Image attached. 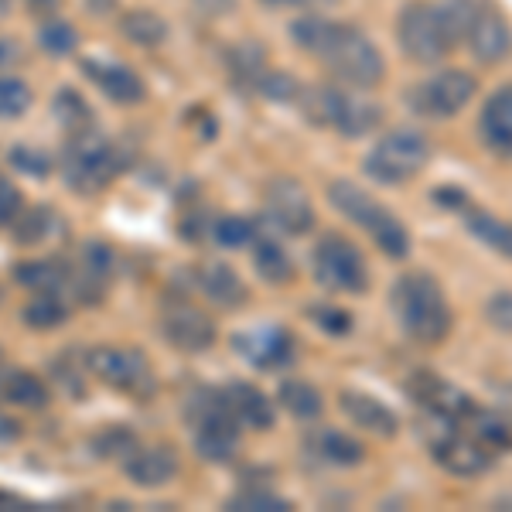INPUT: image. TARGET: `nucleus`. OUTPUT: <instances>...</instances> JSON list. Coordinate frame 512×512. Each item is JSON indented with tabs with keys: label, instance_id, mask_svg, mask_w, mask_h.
<instances>
[{
	"label": "nucleus",
	"instance_id": "5701e85b",
	"mask_svg": "<svg viewBox=\"0 0 512 512\" xmlns=\"http://www.w3.org/2000/svg\"><path fill=\"white\" fill-rule=\"evenodd\" d=\"M198 287H202L205 297H209L212 304H219V308H243L246 297H250L243 277H239L229 263H205V267L198 270Z\"/></svg>",
	"mask_w": 512,
	"mask_h": 512
},
{
	"label": "nucleus",
	"instance_id": "2eb2a0df",
	"mask_svg": "<svg viewBox=\"0 0 512 512\" xmlns=\"http://www.w3.org/2000/svg\"><path fill=\"white\" fill-rule=\"evenodd\" d=\"M431 454L444 472H451L458 478H472V475L489 472L492 461H495V451L485 448V444L478 441L475 434H468L461 424H448V434H441L431 444Z\"/></svg>",
	"mask_w": 512,
	"mask_h": 512
},
{
	"label": "nucleus",
	"instance_id": "1a4fd4ad",
	"mask_svg": "<svg viewBox=\"0 0 512 512\" xmlns=\"http://www.w3.org/2000/svg\"><path fill=\"white\" fill-rule=\"evenodd\" d=\"M188 417L195 424V448L205 461H229L239 444V420L226 403V393L202 390L188 403Z\"/></svg>",
	"mask_w": 512,
	"mask_h": 512
},
{
	"label": "nucleus",
	"instance_id": "7c9ffc66",
	"mask_svg": "<svg viewBox=\"0 0 512 512\" xmlns=\"http://www.w3.org/2000/svg\"><path fill=\"white\" fill-rule=\"evenodd\" d=\"M253 263H256V274H260L267 284H287L294 277V260L287 256V250L274 239H260L256 243V253H253Z\"/></svg>",
	"mask_w": 512,
	"mask_h": 512
},
{
	"label": "nucleus",
	"instance_id": "6ab92c4d",
	"mask_svg": "<svg viewBox=\"0 0 512 512\" xmlns=\"http://www.w3.org/2000/svg\"><path fill=\"white\" fill-rule=\"evenodd\" d=\"M338 407L342 414L352 420L355 427L376 434V437H396L400 431V417L393 414L386 403H379L376 396L362 393V390H342L338 393Z\"/></svg>",
	"mask_w": 512,
	"mask_h": 512
},
{
	"label": "nucleus",
	"instance_id": "a18cd8bd",
	"mask_svg": "<svg viewBox=\"0 0 512 512\" xmlns=\"http://www.w3.org/2000/svg\"><path fill=\"white\" fill-rule=\"evenodd\" d=\"M21 62V45L14 38H0V72H7L11 65Z\"/></svg>",
	"mask_w": 512,
	"mask_h": 512
},
{
	"label": "nucleus",
	"instance_id": "c85d7f7f",
	"mask_svg": "<svg viewBox=\"0 0 512 512\" xmlns=\"http://www.w3.org/2000/svg\"><path fill=\"white\" fill-rule=\"evenodd\" d=\"M277 400H280V407L297 420H315L321 410H325L321 393L311 383H304V379H287V383L280 386Z\"/></svg>",
	"mask_w": 512,
	"mask_h": 512
},
{
	"label": "nucleus",
	"instance_id": "49530a36",
	"mask_svg": "<svg viewBox=\"0 0 512 512\" xmlns=\"http://www.w3.org/2000/svg\"><path fill=\"white\" fill-rule=\"evenodd\" d=\"M198 7H202L205 14H226L236 7V0H195Z\"/></svg>",
	"mask_w": 512,
	"mask_h": 512
},
{
	"label": "nucleus",
	"instance_id": "9d476101",
	"mask_svg": "<svg viewBox=\"0 0 512 512\" xmlns=\"http://www.w3.org/2000/svg\"><path fill=\"white\" fill-rule=\"evenodd\" d=\"M461 41L478 65H499L512 55V24L492 0H461Z\"/></svg>",
	"mask_w": 512,
	"mask_h": 512
},
{
	"label": "nucleus",
	"instance_id": "39448f33",
	"mask_svg": "<svg viewBox=\"0 0 512 512\" xmlns=\"http://www.w3.org/2000/svg\"><path fill=\"white\" fill-rule=\"evenodd\" d=\"M297 110L321 130H335L342 137H366L369 130L379 127L383 110L369 99H359L338 86H301L297 89Z\"/></svg>",
	"mask_w": 512,
	"mask_h": 512
},
{
	"label": "nucleus",
	"instance_id": "ea45409f",
	"mask_svg": "<svg viewBox=\"0 0 512 512\" xmlns=\"http://www.w3.org/2000/svg\"><path fill=\"white\" fill-rule=\"evenodd\" d=\"M216 239L222 246H246L253 239V226L246 219H239V216H226V219H219L216 222Z\"/></svg>",
	"mask_w": 512,
	"mask_h": 512
},
{
	"label": "nucleus",
	"instance_id": "3c124183",
	"mask_svg": "<svg viewBox=\"0 0 512 512\" xmlns=\"http://www.w3.org/2000/svg\"><path fill=\"white\" fill-rule=\"evenodd\" d=\"M0 366H4V355H0Z\"/></svg>",
	"mask_w": 512,
	"mask_h": 512
},
{
	"label": "nucleus",
	"instance_id": "ddd939ff",
	"mask_svg": "<svg viewBox=\"0 0 512 512\" xmlns=\"http://www.w3.org/2000/svg\"><path fill=\"white\" fill-rule=\"evenodd\" d=\"M407 393L414 396L417 407H424L427 414L437 417L441 424H465L478 407L465 390H458V386L431 373V369H417V373L407 379Z\"/></svg>",
	"mask_w": 512,
	"mask_h": 512
},
{
	"label": "nucleus",
	"instance_id": "9b49d317",
	"mask_svg": "<svg viewBox=\"0 0 512 512\" xmlns=\"http://www.w3.org/2000/svg\"><path fill=\"white\" fill-rule=\"evenodd\" d=\"M120 168H123L120 151L110 140H103L96 134H79V140H72L62 158L65 181H69L76 192H86V195L110 185V181L120 175Z\"/></svg>",
	"mask_w": 512,
	"mask_h": 512
},
{
	"label": "nucleus",
	"instance_id": "393cba45",
	"mask_svg": "<svg viewBox=\"0 0 512 512\" xmlns=\"http://www.w3.org/2000/svg\"><path fill=\"white\" fill-rule=\"evenodd\" d=\"M461 219H465V226L472 229V236L478 239V243H485L489 250L502 253V256H512V222L492 216V212L478 209V205H472V202H465Z\"/></svg>",
	"mask_w": 512,
	"mask_h": 512
},
{
	"label": "nucleus",
	"instance_id": "79ce46f5",
	"mask_svg": "<svg viewBox=\"0 0 512 512\" xmlns=\"http://www.w3.org/2000/svg\"><path fill=\"white\" fill-rule=\"evenodd\" d=\"M21 209H24V198L18 192V185L7 175H0V226H11L21 216Z\"/></svg>",
	"mask_w": 512,
	"mask_h": 512
},
{
	"label": "nucleus",
	"instance_id": "b1692460",
	"mask_svg": "<svg viewBox=\"0 0 512 512\" xmlns=\"http://www.w3.org/2000/svg\"><path fill=\"white\" fill-rule=\"evenodd\" d=\"M0 400L14 403V407L41 410V407H48L52 393H48V386L41 383L35 373H28V369L0 366Z\"/></svg>",
	"mask_w": 512,
	"mask_h": 512
},
{
	"label": "nucleus",
	"instance_id": "09e8293b",
	"mask_svg": "<svg viewBox=\"0 0 512 512\" xmlns=\"http://www.w3.org/2000/svg\"><path fill=\"white\" fill-rule=\"evenodd\" d=\"M267 7H311V4H325V0H263Z\"/></svg>",
	"mask_w": 512,
	"mask_h": 512
},
{
	"label": "nucleus",
	"instance_id": "c03bdc74",
	"mask_svg": "<svg viewBox=\"0 0 512 512\" xmlns=\"http://www.w3.org/2000/svg\"><path fill=\"white\" fill-rule=\"evenodd\" d=\"M38 151H24V147H14L11 151V161L18 164L21 171H31V175H45L48 171V161L45 158H35Z\"/></svg>",
	"mask_w": 512,
	"mask_h": 512
},
{
	"label": "nucleus",
	"instance_id": "f8f14e48",
	"mask_svg": "<svg viewBox=\"0 0 512 512\" xmlns=\"http://www.w3.org/2000/svg\"><path fill=\"white\" fill-rule=\"evenodd\" d=\"M86 366L99 383L113 386V390L147 396L154 390V369L144 352L120 349V345H96L86 352Z\"/></svg>",
	"mask_w": 512,
	"mask_h": 512
},
{
	"label": "nucleus",
	"instance_id": "2f4dec72",
	"mask_svg": "<svg viewBox=\"0 0 512 512\" xmlns=\"http://www.w3.org/2000/svg\"><path fill=\"white\" fill-rule=\"evenodd\" d=\"M229 69H233L236 79H243L246 86L256 89L260 79L267 76V59H263V52L253 45V41H246V45H239L229 52Z\"/></svg>",
	"mask_w": 512,
	"mask_h": 512
},
{
	"label": "nucleus",
	"instance_id": "c9c22d12",
	"mask_svg": "<svg viewBox=\"0 0 512 512\" xmlns=\"http://www.w3.org/2000/svg\"><path fill=\"white\" fill-rule=\"evenodd\" d=\"M308 315L321 332H328V335H345L352 328V315L342 308H335V304H315Z\"/></svg>",
	"mask_w": 512,
	"mask_h": 512
},
{
	"label": "nucleus",
	"instance_id": "f704fd0d",
	"mask_svg": "<svg viewBox=\"0 0 512 512\" xmlns=\"http://www.w3.org/2000/svg\"><path fill=\"white\" fill-rule=\"evenodd\" d=\"M38 45L45 48L48 55H69V52H76L79 35H76V28H72V24L48 21L45 28L38 31Z\"/></svg>",
	"mask_w": 512,
	"mask_h": 512
},
{
	"label": "nucleus",
	"instance_id": "dca6fc26",
	"mask_svg": "<svg viewBox=\"0 0 512 512\" xmlns=\"http://www.w3.org/2000/svg\"><path fill=\"white\" fill-rule=\"evenodd\" d=\"M161 332L181 352H205L216 342V321L205 315L202 308H195V304L175 301L164 308Z\"/></svg>",
	"mask_w": 512,
	"mask_h": 512
},
{
	"label": "nucleus",
	"instance_id": "7ed1b4c3",
	"mask_svg": "<svg viewBox=\"0 0 512 512\" xmlns=\"http://www.w3.org/2000/svg\"><path fill=\"white\" fill-rule=\"evenodd\" d=\"M396 41L410 62H444L461 41V0H410L396 18Z\"/></svg>",
	"mask_w": 512,
	"mask_h": 512
},
{
	"label": "nucleus",
	"instance_id": "412c9836",
	"mask_svg": "<svg viewBox=\"0 0 512 512\" xmlns=\"http://www.w3.org/2000/svg\"><path fill=\"white\" fill-rule=\"evenodd\" d=\"M226 403L229 410H233V417L239 420V427H253V431H267V427H274V400H270L263 390H256L253 383H233L226 386Z\"/></svg>",
	"mask_w": 512,
	"mask_h": 512
},
{
	"label": "nucleus",
	"instance_id": "4c0bfd02",
	"mask_svg": "<svg viewBox=\"0 0 512 512\" xmlns=\"http://www.w3.org/2000/svg\"><path fill=\"white\" fill-rule=\"evenodd\" d=\"M55 113L65 120V127H72V130H86L82 123L89 120V106L82 103V99L72 93V89H62L59 99H55Z\"/></svg>",
	"mask_w": 512,
	"mask_h": 512
},
{
	"label": "nucleus",
	"instance_id": "de8ad7c7",
	"mask_svg": "<svg viewBox=\"0 0 512 512\" xmlns=\"http://www.w3.org/2000/svg\"><path fill=\"white\" fill-rule=\"evenodd\" d=\"M18 434H21L18 420L7 417V414H0V441H14V437H18Z\"/></svg>",
	"mask_w": 512,
	"mask_h": 512
},
{
	"label": "nucleus",
	"instance_id": "cd10ccee",
	"mask_svg": "<svg viewBox=\"0 0 512 512\" xmlns=\"http://www.w3.org/2000/svg\"><path fill=\"white\" fill-rule=\"evenodd\" d=\"M311 451L321 454L325 461H332V465H359L362 458H366V448H362V441H355V437L335 431V427H325V431H318L311 437Z\"/></svg>",
	"mask_w": 512,
	"mask_h": 512
},
{
	"label": "nucleus",
	"instance_id": "72a5a7b5",
	"mask_svg": "<svg viewBox=\"0 0 512 512\" xmlns=\"http://www.w3.org/2000/svg\"><path fill=\"white\" fill-rule=\"evenodd\" d=\"M31 106V89L14 76H0V120L21 117Z\"/></svg>",
	"mask_w": 512,
	"mask_h": 512
},
{
	"label": "nucleus",
	"instance_id": "bb28decb",
	"mask_svg": "<svg viewBox=\"0 0 512 512\" xmlns=\"http://www.w3.org/2000/svg\"><path fill=\"white\" fill-rule=\"evenodd\" d=\"M14 277H18L21 287H28V291H35V294H55V297H59L65 287H69V270H65L62 263H52V260L18 263Z\"/></svg>",
	"mask_w": 512,
	"mask_h": 512
},
{
	"label": "nucleus",
	"instance_id": "473e14b6",
	"mask_svg": "<svg viewBox=\"0 0 512 512\" xmlns=\"http://www.w3.org/2000/svg\"><path fill=\"white\" fill-rule=\"evenodd\" d=\"M24 325L28 328H38V332H48V328H59L65 321V308L55 294H38L28 308L21 311Z\"/></svg>",
	"mask_w": 512,
	"mask_h": 512
},
{
	"label": "nucleus",
	"instance_id": "0eeeda50",
	"mask_svg": "<svg viewBox=\"0 0 512 512\" xmlns=\"http://www.w3.org/2000/svg\"><path fill=\"white\" fill-rule=\"evenodd\" d=\"M478 96V76L468 69H437L407 89V106L424 120H451Z\"/></svg>",
	"mask_w": 512,
	"mask_h": 512
},
{
	"label": "nucleus",
	"instance_id": "37998d69",
	"mask_svg": "<svg viewBox=\"0 0 512 512\" xmlns=\"http://www.w3.org/2000/svg\"><path fill=\"white\" fill-rule=\"evenodd\" d=\"M24 216V209H21ZM48 226H52V216H48L45 209H28V216L18 226V243H38L41 236L48 233Z\"/></svg>",
	"mask_w": 512,
	"mask_h": 512
},
{
	"label": "nucleus",
	"instance_id": "f257e3e1",
	"mask_svg": "<svg viewBox=\"0 0 512 512\" xmlns=\"http://www.w3.org/2000/svg\"><path fill=\"white\" fill-rule=\"evenodd\" d=\"M291 38L301 52L325 65L342 86L376 89L386 79V59L379 55L373 38L355 24L308 14L291 24Z\"/></svg>",
	"mask_w": 512,
	"mask_h": 512
},
{
	"label": "nucleus",
	"instance_id": "4468645a",
	"mask_svg": "<svg viewBox=\"0 0 512 512\" xmlns=\"http://www.w3.org/2000/svg\"><path fill=\"white\" fill-rule=\"evenodd\" d=\"M263 212L280 233L304 236L315 226V205L294 178H274L263 192Z\"/></svg>",
	"mask_w": 512,
	"mask_h": 512
},
{
	"label": "nucleus",
	"instance_id": "8fccbe9b",
	"mask_svg": "<svg viewBox=\"0 0 512 512\" xmlns=\"http://www.w3.org/2000/svg\"><path fill=\"white\" fill-rule=\"evenodd\" d=\"M7 11H11V0H0V18H4Z\"/></svg>",
	"mask_w": 512,
	"mask_h": 512
},
{
	"label": "nucleus",
	"instance_id": "e433bc0d",
	"mask_svg": "<svg viewBox=\"0 0 512 512\" xmlns=\"http://www.w3.org/2000/svg\"><path fill=\"white\" fill-rule=\"evenodd\" d=\"M229 509H291V502L280 499V495L270 489H250V492L233 495Z\"/></svg>",
	"mask_w": 512,
	"mask_h": 512
},
{
	"label": "nucleus",
	"instance_id": "a19ab883",
	"mask_svg": "<svg viewBox=\"0 0 512 512\" xmlns=\"http://www.w3.org/2000/svg\"><path fill=\"white\" fill-rule=\"evenodd\" d=\"M485 321L499 332H512V291H499L485 301Z\"/></svg>",
	"mask_w": 512,
	"mask_h": 512
},
{
	"label": "nucleus",
	"instance_id": "a878e982",
	"mask_svg": "<svg viewBox=\"0 0 512 512\" xmlns=\"http://www.w3.org/2000/svg\"><path fill=\"white\" fill-rule=\"evenodd\" d=\"M461 427H465L468 434H475L478 441L492 451L512 448V414H506V410H478L475 407V414Z\"/></svg>",
	"mask_w": 512,
	"mask_h": 512
},
{
	"label": "nucleus",
	"instance_id": "423d86ee",
	"mask_svg": "<svg viewBox=\"0 0 512 512\" xmlns=\"http://www.w3.org/2000/svg\"><path fill=\"white\" fill-rule=\"evenodd\" d=\"M431 140L427 134H420L417 127H396L390 134H383L376 140V147L366 154V175L379 181V185L400 188L407 181H414L420 171L431 164Z\"/></svg>",
	"mask_w": 512,
	"mask_h": 512
},
{
	"label": "nucleus",
	"instance_id": "6e6552de",
	"mask_svg": "<svg viewBox=\"0 0 512 512\" xmlns=\"http://www.w3.org/2000/svg\"><path fill=\"white\" fill-rule=\"evenodd\" d=\"M311 267L315 280L332 294H366L369 291V267L366 256L352 239L342 233H328L315 243L311 253Z\"/></svg>",
	"mask_w": 512,
	"mask_h": 512
},
{
	"label": "nucleus",
	"instance_id": "4be33fe9",
	"mask_svg": "<svg viewBox=\"0 0 512 512\" xmlns=\"http://www.w3.org/2000/svg\"><path fill=\"white\" fill-rule=\"evenodd\" d=\"M89 76L96 79V86L103 89V96H110L117 106H134V103H144L147 96V86L140 82V76L127 65H117V62H106V65H96V62H86Z\"/></svg>",
	"mask_w": 512,
	"mask_h": 512
},
{
	"label": "nucleus",
	"instance_id": "f3484780",
	"mask_svg": "<svg viewBox=\"0 0 512 512\" xmlns=\"http://www.w3.org/2000/svg\"><path fill=\"white\" fill-rule=\"evenodd\" d=\"M478 140L499 161H512V82L499 86L478 113Z\"/></svg>",
	"mask_w": 512,
	"mask_h": 512
},
{
	"label": "nucleus",
	"instance_id": "58836bf2",
	"mask_svg": "<svg viewBox=\"0 0 512 512\" xmlns=\"http://www.w3.org/2000/svg\"><path fill=\"white\" fill-rule=\"evenodd\" d=\"M134 448H137L134 434L123 431V427H110V431H106L96 441V451L103 454V458H127V454L134 451Z\"/></svg>",
	"mask_w": 512,
	"mask_h": 512
},
{
	"label": "nucleus",
	"instance_id": "20e7f679",
	"mask_svg": "<svg viewBox=\"0 0 512 512\" xmlns=\"http://www.w3.org/2000/svg\"><path fill=\"white\" fill-rule=\"evenodd\" d=\"M328 202H332L349 222L366 229L386 256H393V260H407L410 256V229L403 226V219L393 216L390 205H383L362 185H355L349 178H335L332 185H328Z\"/></svg>",
	"mask_w": 512,
	"mask_h": 512
},
{
	"label": "nucleus",
	"instance_id": "a211bd4d",
	"mask_svg": "<svg viewBox=\"0 0 512 512\" xmlns=\"http://www.w3.org/2000/svg\"><path fill=\"white\" fill-rule=\"evenodd\" d=\"M233 342L236 352L256 369H280L294 355V338L284 328H253V332L236 335Z\"/></svg>",
	"mask_w": 512,
	"mask_h": 512
},
{
	"label": "nucleus",
	"instance_id": "c756f323",
	"mask_svg": "<svg viewBox=\"0 0 512 512\" xmlns=\"http://www.w3.org/2000/svg\"><path fill=\"white\" fill-rule=\"evenodd\" d=\"M120 31L127 41H134L140 48H158L168 38V24L154 11H130L120 18Z\"/></svg>",
	"mask_w": 512,
	"mask_h": 512
},
{
	"label": "nucleus",
	"instance_id": "f03ea898",
	"mask_svg": "<svg viewBox=\"0 0 512 512\" xmlns=\"http://www.w3.org/2000/svg\"><path fill=\"white\" fill-rule=\"evenodd\" d=\"M390 308L400 325V332L410 342L424 345V349H437L448 342L454 328V311L444 294L441 280L427 270H407L393 280L390 287Z\"/></svg>",
	"mask_w": 512,
	"mask_h": 512
},
{
	"label": "nucleus",
	"instance_id": "aec40b11",
	"mask_svg": "<svg viewBox=\"0 0 512 512\" xmlns=\"http://www.w3.org/2000/svg\"><path fill=\"white\" fill-rule=\"evenodd\" d=\"M130 482L140 489H158V485L171 482L178 475V454L168 444H154V448H134L123 461Z\"/></svg>",
	"mask_w": 512,
	"mask_h": 512
}]
</instances>
